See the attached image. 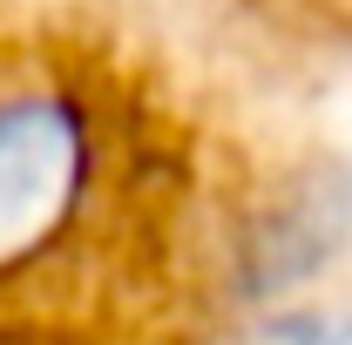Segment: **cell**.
Listing matches in <instances>:
<instances>
[{
    "label": "cell",
    "instance_id": "cell-1",
    "mask_svg": "<svg viewBox=\"0 0 352 345\" xmlns=\"http://www.w3.org/2000/svg\"><path fill=\"white\" fill-rule=\"evenodd\" d=\"M88 183V122L54 88L0 95V278L68 230Z\"/></svg>",
    "mask_w": 352,
    "mask_h": 345
},
{
    "label": "cell",
    "instance_id": "cell-2",
    "mask_svg": "<svg viewBox=\"0 0 352 345\" xmlns=\"http://www.w3.org/2000/svg\"><path fill=\"white\" fill-rule=\"evenodd\" d=\"M237 345H325V325H318L311 311H271V318H258Z\"/></svg>",
    "mask_w": 352,
    "mask_h": 345
}]
</instances>
